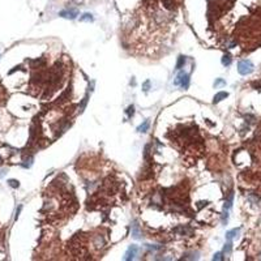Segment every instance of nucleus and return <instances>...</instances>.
Masks as SVG:
<instances>
[{
  "label": "nucleus",
  "mask_w": 261,
  "mask_h": 261,
  "mask_svg": "<svg viewBox=\"0 0 261 261\" xmlns=\"http://www.w3.org/2000/svg\"><path fill=\"white\" fill-rule=\"evenodd\" d=\"M238 72L243 76L249 75L253 72V64H252V62H249V60H240L238 64Z\"/></svg>",
  "instance_id": "nucleus-1"
},
{
  "label": "nucleus",
  "mask_w": 261,
  "mask_h": 261,
  "mask_svg": "<svg viewBox=\"0 0 261 261\" xmlns=\"http://www.w3.org/2000/svg\"><path fill=\"white\" fill-rule=\"evenodd\" d=\"M174 84L181 86L183 89H188V86H189V76L184 71H180L178 73L176 78H175V81H174Z\"/></svg>",
  "instance_id": "nucleus-2"
},
{
  "label": "nucleus",
  "mask_w": 261,
  "mask_h": 261,
  "mask_svg": "<svg viewBox=\"0 0 261 261\" xmlns=\"http://www.w3.org/2000/svg\"><path fill=\"white\" fill-rule=\"evenodd\" d=\"M137 251H138L137 246H129V247H128V249H127V252H125L124 260H125V261L133 260V258L136 257V255H137Z\"/></svg>",
  "instance_id": "nucleus-3"
},
{
  "label": "nucleus",
  "mask_w": 261,
  "mask_h": 261,
  "mask_svg": "<svg viewBox=\"0 0 261 261\" xmlns=\"http://www.w3.org/2000/svg\"><path fill=\"white\" fill-rule=\"evenodd\" d=\"M62 17H64V19H71V20H73V19H76V17L78 16V11L77 9H65V11H62L59 13Z\"/></svg>",
  "instance_id": "nucleus-4"
},
{
  "label": "nucleus",
  "mask_w": 261,
  "mask_h": 261,
  "mask_svg": "<svg viewBox=\"0 0 261 261\" xmlns=\"http://www.w3.org/2000/svg\"><path fill=\"white\" fill-rule=\"evenodd\" d=\"M174 231L178 232L179 235H191L193 232V230L191 227H188V226H179V227H176Z\"/></svg>",
  "instance_id": "nucleus-5"
},
{
  "label": "nucleus",
  "mask_w": 261,
  "mask_h": 261,
  "mask_svg": "<svg viewBox=\"0 0 261 261\" xmlns=\"http://www.w3.org/2000/svg\"><path fill=\"white\" fill-rule=\"evenodd\" d=\"M132 236L135 239H140L141 238V231H140V227H138V223L135 221L133 225H132Z\"/></svg>",
  "instance_id": "nucleus-6"
},
{
  "label": "nucleus",
  "mask_w": 261,
  "mask_h": 261,
  "mask_svg": "<svg viewBox=\"0 0 261 261\" xmlns=\"http://www.w3.org/2000/svg\"><path fill=\"white\" fill-rule=\"evenodd\" d=\"M162 3H163V7L169 11H174L176 7V0H162Z\"/></svg>",
  "instance_id": "nucleus-7"
},
{
  "label": "nucleus",
  "mask_w": 261,
  "mask_h": 261,
  "mask_svg": "<svg viewBox=\"0 0 261 261\" xmlns=\"http://www.w3.org/2000/svg\"><path fill=\"white\" fill-rule=\"evenodd\" d=\"M229 97V93H226V92H219V93H217L214 95V99H213V103H218L221 102L222 99H226Z\"/></svg>",
  "instance_id": "nucleus-8"
},
{
  "label": "nucleus",
  "mask_w": 261,
  "mask_h": 261,
  "mask_svg": "<svg viewBox=\"0 0 261 261\" xmlns=\"http://www.w3.org/2000/svg\"><path fill=\"white\" fill-rule=\"evenodd\" d=\"M239 231H240V229H234L231 231H227V234H226V239H227V242H231L234 238H236Z\"/></svg>",
  "instance_id": "nucleus-9"
},
{
  "label": "nucleus",
  "mask_w": 261,
  "mask_h": 261,
  "mask_svg": "<svg viewBox=\"0 0 261 261\" xmlns=\"http://www.w3.org/2000/svg\"><path fill=\"white\" fill-rule=\"evenodd\" d=\"M147 129H149V120H145L144 123L137 128V132H140V133H145Z\"/></svg>",
  "instance_id": "nucleus-10"
},
{
  "label": "nucleus",
  "mask_w": 261,
  "mask_h": 261,
  "mask_svg": "<svg viewBox=\"0 0 261 261\" xmlns=\"http://www.w3.org/2000/svg\"><path fill=\"white\" fill-rule=\"evenodd\" d=\"M88 101H89V93H86V95L84 97V99H82L81 104H80V106H78V111H80V112H82V111L85 110V107H86V103H88Z\"/></svg>",
  "instance_id": "nucleus-11"
},
{
  "label": "nucleus",
  "mask_w": 261,
  "mask_h": 261,
  "mask_svg": "<svg viewBox=\"0 0 261 261\" xmlns=\"http://www.w3.org/2000/svg\"><path fill=\"white\" fill-rule=\"evenodd\" d=\"M222 64L225 67H229L231 64V55L230 54H225L223 58H222Z\"/></svg>",
  "instance_id": "nucleus-12"
},
{
  "label": "nucleus",
  "mask_w": 261,
  "mask_h": 261,
  "mask_svg": "<svg viewBox=\"0 0 261 261\" xmlns=\"http://www.w3.org/2000/svg\"><path fill=\"white\" fill-rule=\"evenodd\" d=\"M231 249H232V244H231V242H227L225 244V248H223V255L226 256H229L231 253Z\"/></svg>",
  "instance_id": "nucleus-13"
},
{
  "label": "nucleus",
  "mask_w": 261,
  "mask_h": 261,
  "mask_svg": "<svg viewBox=\"0 0 261 261\" xmlns=\"http://www.w3.org/2000/svg\"><path fill=\"white\" fill-rule=\"evenodd\" d=\"M80 21L81 22H85V21H93V16L90 13H84L81 17H80Z\"/></svg>",
  "instance_id": "nucleus-14"
},
{
  "label": "nucleus",
  "mask_w": 261,
  "mask_h": 261,
  "mask_svg": "<svg viewBox=\"0 0 261 261\" xmlns=\"http://www.w3.org/2000/svg\"><path fill=\"white\" fill-rule=\"evenodd\" d=\"M186 64V56H179L178 63H176V69H181V67Z\"/></svg>",
  "instance_id": "nucleus-15"
},
{
  "label": "nucleus",
  "mask_w": 261,
  "mask_h": 261,
  "mask_svg": "<svg viewBox=\"0 0 261 261\" xmlns=\"http://www.w3.org/2000/svg\"><path fill=\"white\" fill-rule=\"evenodd\" d=\"M8 184H9L12 188H19V187H20V183H19V180H14V179L8 180Z\"/></svg>",
  "instance_id": "nucleus-16"
},
{
  "label": "nucleus",
  "mask_w": 261,
  "mask_h": 261,
  "mask_svg": "<svg viewBox=\"0 0 261 261\" xmlns=\"http://www.w3.org/2000/svg\"><path fill=\"white\" fill-rule=\"evenodd\" d=\"M222 85H226V81L222 80V78H217L214 82V88H218V86H222Z\"/></svg>",
  "instance_id": "nucleus-17"
},
{
  "label": "nucleus",
  "mask_w": 261,
  "mask_h": 261,
  "mask_svg": "<svg viewBox=\"0 0 261 261\" xmlns=\"http://www.w3.org/2000/svg\"><path fill=\"white\" fill-rule=\"evenodd\" d=\"M223 258H225V257H223V252H218V253H215V255L213 256V260H214V261H215V260H217V261H218V260L222 261Z\"/></svg>",
  "instance_id": "nucleus-18"
},
{
  "label": "nucleus",
  "mask_w": 261,
  "mask_h": 261,
  "mask_svg": "<svg viewBox=\"0 0 261 261\" xmlns=\"http://www.w3.org/2000/svg\"><path fill=\"white\" fill-rule=\"evenodd\" d=\"M133 114H135V107L133 106H129L127 108V115L130 118V116H133Z\"/></svg>",
  "instance_id": "nucleus-19"
},
{
  "label": "nucleus",
  "mask_w": 261,
  "mask_h": 261,
  "mask_svg": "<svg viewBox=\"0 0 261 261\" xmlns=\"http://www.w3.org/2000/svg\"><path fill=\"white\" fill-rule=\"evenodd\" d=\"M149 85H150L149 81H146V82L144 84V92H147V89H149Z\"/></svg>",
  "instance_id": "nucleus-20"
},
{
  "label": "nucleus",
  "mask_w": 261,
  "mask_h": 261,
  "mask_svg": "<svg viewBox=\"0 0 261 261\" xmlns=\"http://www.w3.org/2000/svg\"><path fill=\"white\" fill-rule=\"evenodd\" d=\"M21 209H22V206H19V209H17V213H16V217H14V219H17V218H19V215H20V212H21Z\"/></svg>",
  "instance_id": "nucleus-21"
},
{
  "label": "nucleus",
  "mask_w": 261,
  "mask_h": 261,
  "mask_svg": "<svg viewBox=\"0 0 261 261\" xmlns=\"http://www.w3.org/2000/svg\"><path fill=\"white\" fill-rule=\"evenodd\" d=\"M5 175V171L4 170H0V178H3Z\"/></svg>",
  "instance_id": "nucleus-22"
},
{
  "label": "nucleus",
  "mask_w": 261,
  "mask_h": 261,
  "mask_svg": "<svg viewBox=\"0 0 261 261\" xmlns=\"http://www.w3.org/2000/svg\"><path fill=\"white\" fill-rule=\"evenodd\" d=\"M0 163H2V158H0Z\"/></svg>",
  "instance_id": "nucleus-23"
}]
</instances>
